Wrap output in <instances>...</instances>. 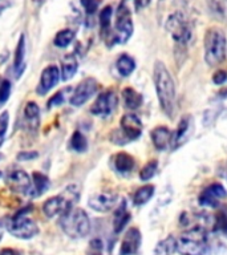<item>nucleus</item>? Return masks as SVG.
I'll list each match as a JSON object with an SVG mask.
<instances>
[{
    "label": "nucleus",
    "instance_id": "30",
    "mask_svg": "<svg viewBox=\"0 0 227 255\" xmlns=\"http://www.w3.org/2000/svg\"><path fill=\"white\" fill-rule=\"evenodd\" d=\"M207 5L219 19H226L227 17V0H206Z\"/></svg>",
    "mask_w": 227,
    "mask_h": 255
},
{
    "label": "nucleus",
    "instance_id": "23",
    "mask_svg": "<svg viewBox=\"0 0 227 255\" xmlns=\"http://www.w3.org/2000/svg\"><path fill=\"white\" fill-rule=\"evenodd\" d=\"M122 100L123 105L130 111H135L138 109L143 103L142 95H139L138 92L133 89V88H125L122 91Z\"/></svg>",
    "mask_w": 227,
    "mask_h": 255
},
{
    "label": "nucleus",
    "instance_id": "22",
    "mask_svg": "<svg viewBox=\"0 0 227 255\" xmlns=\"http://www.w3.org/2000/svg\"><path fill=\"white\" fill-rule=\"evenodd\" d=\"M135 166L134 158L130 154H127L125 151L117 153L114 155V169L121 174H126L133 171Z\"/></svg>",
    "mask_w": 227,
    "mask_h": 255
},
{
    "label": "nucleus",
    "instance_id": "40",
    "mask_svg": "<svg viewBox=\"0 0 227 255\" xmlns=\"http://www.w3.org/2000/svg\"><path fill=\"white\" fill-rule=\"evenodd\" d=\"M101 249H103V243L100 239H95L91 242V253L89 255H103L101 254Z\"/></svg>",
    "mask_w": 227,
    "mask_h": 255
},
{
    "label": "nucleus",
    "instance_id": "41",
    "mask_svg": "<svg viewBox=\"0 0 227 255\" xmlns=\"http://www.w3.org/2000/svg\"><path fill=\"white\" fill-rule=\"evenodd\" d=\"M0 255H23L20 251L13 250V249H3L0 251Z\"/></svg>",
    "mask_w": 227,
    "mask_h": 255
},
{
    "label": "nucleus",
    "instance_id": "33",
    "mask_svg": "<svg viewBox=\"0 0 227 255\" xmlns=\"http://www.w3.org/2000/svg\"><path fill=\"white\" fill-rule=\"evenodd\" d=\"M73 93V89L71 87L64 88L61 91H59L55 96H52L49 101H48V108H53V107H59V105H63L65 101H67L68 96H72Z\"/></svg>",
    "mask_w": 227,
    "mask_h": 255
},
{
    "label": "nucleus",
    "instance_id": "36",
    "mask_svg": "<svg viewBox=\"0 0 227 255\" xmlns=\"http://www.w3.org/2000/svg\"><path fill=\"white\" fill-rule=\"evenodd\" d=\"M8 125H9V113H8L7 111H4L3 113L0 115V147H1L4 139H5Z\"/></svg>",
    "mask_w": 227,
    "mask_h": 255
},
{
    "label": "nucleus",
    "instance_id": "25",
    "mask_svg": "<svg viewBox=\"0 0 227 255\" xmlns=\"http://www.w3.org/2000/svg\"><path fill=\"white\" fill-rule=\"evenodd\" d=\"M24 57H25V37H24V35H21L19 43H17V47H16L15 59H13V69H15L16 76H19L23 72Z\"/></svg>",
    "mask_w": 227,
    "mask_h": 255
},
{
    "label": "nucleus",
    "instance_id": "32",
    "mask_svg": "<svg viewBox=\"0 0 227 255\" xmlns=\"http://www.w3.org/2000/svg\"><path fill=\"white\" fill-rule=\"evenodd\" d=\"M112 16H113V8L111 5H107L104 7L100 12L99 20H100V27H101V32L107 35L109 29H111L112 24Z\"/></svg>",
    "mask_w": 227,
    "mask_h": 255
},
{
    "label": "nucleus",
    "instance_id": "7",
    "mask_svg": "<svg viewBox=\"0 0 227 255\" xmlns=\"http://www.w3.org/2000/svg\"><path fill=\"white\" fill-rule=\"evenodd\" d=\"M165 28L169 32V35L171 36V39L174 40L177 44L186 45L187 43H190L191 37H193L191 24L185 16V13H182L181 11L174 12L167 17Z\"/></svg>",
    "mask_w": 227,
    "mask_h": 255
},
{
    "label": "nucleus",
    "instance_id": "27",
    "mask_svg": "<svg viewBox=\"0 0 227 255\" xmlns=\"http://www.w3.org/2000/svg\"><path fill=\"white\" fill-rule=\"evenodd\" d=\"M177 239L173 237H167L162 242L157 245L154 250V255H174L177 253Z\"/></svg>",
    "mask_w": 227,
    "mask_h": 255
},
{
    "label": "nucleus",
    "instance_id": "12",
    "mask_svg": "<svg viewBox=\"0 0 227 255\" xmlns=\"http://www.w3.org/2000/svg\"><path fill=\"white\" fill-rule=\"evenodd\" d=\"M117 199H118V195L114 191H99L89 197L88 205L95 211L108 213L117 205Z\"/></svg>",
    "mask_w": 227,
    "mask_h": 255
},
{
    "label": "nucleus",
    "instance_id": "17",
    "mask_svg": "<svg viewBox=\"0 0 227 255\" xmlns=\"http://www.w3.org/2000/svg\"><path fill=\"white\" fill-rule=\"evenodd\" d=\"M173 141V133L167 127H157L151 130V142L157 150H166Z\"/></svg>",
    "mask_w": 227,
    "mask_h": 255
},
{
    "label": "nucleus",
    "instance_id": "24",
    "mask_svg": "<svg viewBox=\"0 0 227 255\" xmlns=\"http://www.w3.org/2000/svg\"><path fill=\"white\" fill-rule=\"evenodd\" d=\"M115 68H117V71H118V73L122 77H127V76H130L134 72L135 61L131 56L123 53L115 61Z\"/></svg>",
    "mask_w": 227,
    "mask_h": 255
},
{
    "label": "nucleus",
    "instance_id": "9",
    "mask_svg": "<svg viewBox=\"0 0 227 255\" xmlns=\"http://www.w3.org/2000/svg\"><path fill=\"white\" fill-rule=\"evenodd\" d=\"M99 91V83L93 77H87L75 88V91L72 93L69 103L73 107H81L85 103H88L93 96Z\"/></svg>",
    "mask_w": 227,
    "mask_h": 255
},
{
    "label": "nucleus",
    "instance_id": "47",
    "mask_svg": "<svg viewBox=\"0 0 227 255\" xmlns=\"http://www.w3.org/2000/svg\"><path fill=\"white\" fill-rule=\"evenodd\" d=\"M226 116H227V113H226Z\"/></svg>",
    "mask_w": 227,
    "mask_h": 255
},
{
    "label": "nucleus",
    "instance_id": "16",
    "mask_svg": "<svg viewBox=\"0 0 227 255\" xmlns=\"http://www.w3.org/2000/svg\"><path fill=\"white\" fill-rule=\"evenodd\" d=\"M141 241L142 237L138 229L135 227L129 229L119 246V255H134L141 246Z\"/></svg>",
    "mask_w": 227,
    "mask_h": 255
},
{
    "label": "nucleus",
    "instance_id": "21",
    "mask_svg": "<svg viewBox=\"0 0 227 255\" xmlns=\"http://www.w3.org/2000/svg\"><path fill=\"white\" fill-rule=\"evenodd\" d=\"M131 215L130 213L127 211L126 203L122 202L118 206V209L115 210L114 218H113V230H114L115 234H119L121 231L125 229L129 221H130Z\"/></svg>",
    "mask_w": 227,
    "mask_h": 255
},
{
    "label": "nucleus",
    "instance_id": "18",
    "mask_svg": "<svg viewBox=\"0 0 227 255\" xmlns=\"http://www.w3.org/2000/svg\"><path fill=\"white\" fill-rule=\"evenodd\" d=\"M190 116H186V117H182V119H181V121L178 123V127H177L175 131L173 133V141H171V146H173V149H177V147L181 146V145L186 141L187 135H189V131H190Z\"/></svg>",
    "mask_w": 227,
    "mask_h": 255
},
{
    "label": "nucleus",
    "instance_id": "10",
    "mask_svg": "<svg viewBox=\"0 0 227 255\" xmlns=\"http://www.w3.org/2000/svg\"><path fill=\"white\" fill-rule=\"evenodd\" d=\"M118 99L114 91H105L97 96L95 104L92 105L91 113L99 117H108L115 111Z\"/></svg>",
    "mask_w": 227,
    "mask_h": 255
},
{
    "label": "nucleus",
    "instance_id": "46",
    "mask_svg": "<svg viewBox=\"0 0 227 255\" xmlns=\"http://www.w3.org/2000/svg\"><path fill=\"white\" fill-rule=\"evenodd\" d=\"M1 175H3V174H1V171H0V177H1Z\"/></svg>",
    "mask_w": 227,
    "mask_h": 255
},
{
    "label": "nucleus",
    "instance_id": "39",
    "mask_svg": "<svg viewBox=\"0 0 227 255\" xmlns=\"http://www.w3.org/2000/svg\"><path fill=\"white\" fill-rule=\"evenodd\" d=\"M227 81V72L226 71H217L213 76V83L217 85H223Z\"/></svg>",
    "mask_w": 227,
    "mask_h": 255
},
{
    "label": "nucleus",
    "instance_id": "11",
    "mask_svg": "<svg viewBox=\"0 0 227 255\" xmlns=\"http://www.w3.org/2000/svg\"><path fill=\"white\" fill-rule=\"evenodd\" d=\"M5 185L9 187V190L17 194L29 195L32 189V178L28 173L24 170L16 169V170L9 171L5 175Z\"/></svg>",
    "mask_w": 227,
    "mask_h": 255
},
{
    "label": "nucleus",
    "instance_id": "1",
    "mask_svg": "<svg viewBox=\"0 0 227 255\" xmlns=\"http://www.w3.org/2000/svg\"><path fill=\"white\" fill-rule=\"evenodd\" d=\"M153 81H154L159 107L169 119H173L177 107V89H175L173 76L162 61H155L153 69Z\"/></svg>",
    "mask_w": 227,
    "mask_h": 255
},
{
    "label": "nucleus",
    "instance_id": "6",
    "mask_svg": "<svg viewBox=\"0 0 227 255\" xmlns=\"http://www.w3.org/2000/svg\"><path fill=\"white\" fill-rule=\"evenodd\" d=\"M32 210V206H27L23 210H19L7 223V230L16 238L31 239L39 234V226L35 221L27 217L28 211Z\"/></svg>",
    "mask_w": 227,
    "mask_h": 255
},
{
    "label": "nucleus",
    "instance_id": "37",
    "mask_svg": "<svg viewBox=\"0 0 227 255\" xmlns=\"http://www.w3.org/2000/svg\"><path fill=\"white\" fill-rule=\"evenodd\" d=\"M81 4L88 15H93L97 11V5H99L97 0H81Z\"/></svg>",
    "mask_w": 227,
    "mask_h": 255
},
{
    "label": "nucleus",
    "instance_id": "3",
    "mask_svg": "<svg viewBox=\"0 0 227 255\" xmlns=\"http://www.w3.org/2000/svg\"><path fill=\"white\" fill-rule=\"evenodd\" d=\"M80 199V189L77 185H69L59 195L48 198L43 205V213L48 218H53L56 215L63 217L71 211L77 201Z\"/></svg>",
    "mask_w": 227,
    "mask_h": 255
},
{
    "label": "nucleus",
    "instance_id": "14",
    "mask_svg": "<svg viewBox=\"0 0 227 255\" xmlns=\"http://www.w3.org/2000/svg\"><path fill=\"white\" fill-rule=\"evenodd\" d=\"M226 190L221 183H211L199 194L198 202L201 206L217 207L223 198H226Z\"/></svg>",
    "mask_w": 227,
    "mask_h": 255
},
{
    "label": "nucleus",
    "instance_id": "28",
    "mask_svg": "<svg viewBox=\"0 0 227 255\" xmlns=\"http://www.w3.org/2000/svg\"><path fill=\"white\" fill-rule=\"evenodd\" d=\"M24 116H25V120L29 123L31 127H39L40 108L35 101H29V103H27V105L24 108Z\"/></svg>",
    "mask_w": 227,
    "mask_h": 255
},
{
    "label": "nucleus",
    "instance_id": "29",
    "mask_svg": "<svg viewBox=\"0 0 227 255\" xmlns=\"http://www.w3.org/2000/svg\"><path fill=\"white\" fill-rule=\"evenodd\" d=\"M76 32L73 29H61L56 33L55 39H53V44L57 48H67L68 45H71V43L75 40Z\"/></svg>",
    "mask_w": 227,
    "mask_h": 255
},
{
    "label": "nucleus",
    "instance_id": "26",
    "mask_svg": "<svg viewBox=\"0 0 227 255\" xmlns=\"http://www.w3.org/2000/svg\"><path fill=\"white\" fill-rule=\"evenodd\" d=\"M154 190L155 187L153 185H145V186L139 187L133 195V202H134L135 206H141V205H145L146 202H149L153 194H154Z\"/></svg>",
    "mask_w": 227,
    "mask_h": 255
},
{
    "label": "nucleus",
    "instance_id": "31",
    "mask_svg": "<svg viewBox=\"0 0 227 255\" xmlns=\"http://www.w3.org/2000/svg\"><path fill=\"white\" fill-rule=\"evenodd\" d=\"M71 145L72 150L77 151V153H84V151L88 149V141L85 138V135L81 133V131L76 130L71 137Z\"/></svg>",
    "mask_w": 227,
    "mask_h": 255
},
{
    "label": "nucleus",
    "instance_id": "15",
    "mask_svg": "<svg viewBox=\"0 0 227 255\" xmlns=\"http://www.w3.org/2000/svg\"><path fill=\"white\" fill-rule=\"evenodd\" d=\"M60 79H61L60 77V69L56 65H48V67L44 68L43 72H41V76H40L39 85L36 88L37 95H47L52 88H55L57 85Z\"/></svg>",
    "mask_w": 227,
    "mask_h": 255
},
{
    "label": "nucleus",
    "instance_id": "42",
    "mask_svg": "<svg viewBox=\"0 0 227 255\" xmlns=\"http://www.w3.org/2000/svg\"><path fill=\"white\" fill-rule=\"evenodd\" d=\"M133 1H134L135 7L137 8H145L150 4L151 0H133Z\"/></svg>",
    "mask_w": 227,
    "mask_h": 255
},
{
    "label": "nucleus",
    "instance_id": "5",
    "mask_svg": "<svg viewBox=\"0 0 227 255\" xmlns=\"http://www.w3.org/2000/svg\"><path fill=\"white\" fill-rule=\"evenodd\" d=\"M177 250L182 255H205L207 250V234L201 227L185 231L177 239Z\"/></svg>",
    "mask_w": 227,
    "mask_h": 255
},
{
    "label": "nucleus",
    "instance_id": "4",
    "mask_svg": "<svg viewBox=\"0 0 227 255\" xmlns=\"http://www.w3.org/2000/svg\"><path fill=\"white\" fill-rule=\"evenodd\" d=\"M60 225L64 233L71 238H84L91 231V221L83 209L73 207L60 219Z\"/></svg>",
    "mask_w": 227,
    "mask_h": 255
},
{
    "label": "nucleus",
    "instance_id": "8",
    "mask_svg": "<svg viewBox=\"0 0 227 255\" xmlns=\"http://www.w3.org/2000/svg\"><path fill=\"white\" fill-rule=\"evenodd\" d=\"M133 19H131V11L127 5V0H123L119 4L117 13H115L114 31H113V43L125 44L133 35Z\"/></svg>",
    "mask_w": 227,
    "mask_h": 255
},
{
    "label": "nucleus",
    "instance_id": "45",
    "mask_svg": "<svg viewBox=\"0 0 227 255\" xmlns=\"http://www.w3.org/2000/svg\"><path fill=\"white\" fill-rule=\"evenodd\" d=\"M1 237H3V233H1V230H0V241H1Z\"/></svg>",
    "mask_w": 227,
    "mask_h": 255
},
{
    "label": "nucleus",
    "instance_id": "34",
    "mask_svg": "<svg viewBox=\"0 0 227 255\" xmlns=\"http://www.w3.org/2000/svg\"><path fill=\"white\" fill-rule=\"evenodd\" d=\"M157 167H158V162L157 161H150V162H147L145 166L141 169L139 171V178L142 179V181H149L154 177L155 171H157Z\"/></svg>",
    "mask_w": 227,
    "mask_h": 255
},
{
    "label": "nucleus",
    "instance_id": "2",
    "mask_svg": "<svg viewBox=\"0 0 227 255\" xmlns=\"http://www.w3.org/2000/svg\"><path fill=\"white\" fill-rule=\"evenodd\" d=\"M205 61L210 67L222 64L227 55V39L225 32L218 27L209 28L203 40Z\"/></svg>",
    "mask_w": 227,
    "mask_h": 255
},
{
    "label": "nucleus",
    "instance_id": "13",
    "mask_svg": "<svg viewBox=\"0 0 227 255\" xmlns=\"http://www.w3.org/2000/svg\"><path fill=\"white\" fill-rule=\"evenodd\" d=\"M119 125H121V133H122V138H125V142L134 141L142 134V123L134 113L123 115L119 121Z\"/></svg>",
    "mask_w": 227,
    "mask_h": 255
},
{
    "label": "nucleus",
    "instance_id": "44",
    "mask_svg": "<svg viewBox=\"0 0 227 255\" xmlns=\"http://www.w3.org/2000/svg\"><path fill=\"white\" fill-rule=\"evenodd\" d=\"M33 1H36V3H39V4H43L44 0H33Z\"/></svg>",
    "mask_w": 227,
    "mask_h": 255
},
{
    "label": "nucleus",
    "instance_id": "20",
    "mask_svg": "<svg viewBox=\"0 0 227 255\" xmlns=\"http://www.w3.org/2000/svg\"><path fill=\"white\" fill-rule=\"evenodd\" d=\"M48 189H49V179H48L47 175L35 171V173L32 174V189L31 193H29V197H32V198L40 197V195H43Z\"/></svg>",
    "mask_w": 227,
    "mask_h": 255
},
{
    "label": "nucleus",
    "instance_id": "38",
    "mask_svg": "<svg viewBox=\"0 0 227 255\" xmlns=\"http://www.w3.org/2000/svg\"><path fill=\"white\" fill-rule=\"evenodd\" d=\"M37 157H39L37 151H20L16 155L17 161H32V159H36Z\"/></svg>",
    "mask_w": 227,
    "mask_h": 255
},
{
    "label": "nucleus",
    "instance_id": "35",
    "mask_svg": "<svg viewBox=\"0 0 227 255\" xmlns=\"http://www.w3.org/2000/svg\"><path fill=\"white\" fill-rule=\"evenodd\" d=\"M11 81L7 79L1 80V83H0V105H3L8 101L9 99V96H11Z\"/></svg>",
    "mask_w": 227,
    "mask_h": 255
},
{
    "label": "nucleus",
    "instance_id": "19",
    "mask_svg": "<svg viewBox=\"0 0 227 255\" xmlns=\"http://www.w3.org/2000/svg\"><path fill=\"white\" fill-rule=\"evenodd\" d=\"M79 69V61L76 59L75 55H65L61 59V69H60V77L63 81L71 80L76 75V72Z\"/></svg>",
    "mask_w": 227,
    "mask_h": 255
},
{
    "label": "nucleus",
    "instance_id": "43",
    "mask_svg": "<svg viewBox=\"0 0 227 255\" xmlns=\"http://www.w3.org/2000/svg\"><path fill=\"white\" fill-rule=\"evenodd\" d=\"M11 1L9 0H0V12H3L5 8L9 7Z\"/></svg>",
    "mask_w": 227,
    "mask_h": 255
}]
</instances>
